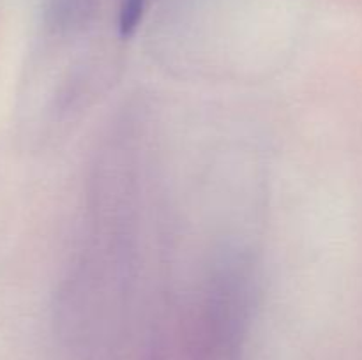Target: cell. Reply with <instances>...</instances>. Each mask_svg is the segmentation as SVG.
<instances>
[{
  "instance_id": "6da1fadb",
  "label": "cell",
  "mask_w": 362,
  "mask_h": 360,
  "mask_svg": "<svg viewBox=\"0 0 362 360\" xmlns=\"http://www.w3.org/2000/svg\"><path fill=\"white\" fill-rule=\"evenodd\" d=\"M148 0H120L119 6V32L122 37H129L140 25Z\"/></svg>"
}]
</instances>
